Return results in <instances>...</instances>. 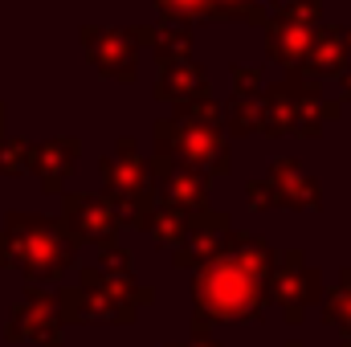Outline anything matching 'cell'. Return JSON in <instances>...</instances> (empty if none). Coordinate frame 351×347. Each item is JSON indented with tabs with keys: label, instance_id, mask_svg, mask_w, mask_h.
<instances>
[{
	"label": "cell",
	"instance_id": "obj_7",
	"mask_svg": "<svg viewBox=\"0 0 351 347\" xmlns=\"http://www.w3.org/2000/svg\"><path fill=\"white\" fill-rule=\"evenodd\" d=\"M298 90L290 82H278V86L265 94V106H262V127L265 131H290L298 127Z\"/></svg>",
	"mask_w": 351,
	"mask_h": 347
},
{
	"label": "cell",
	"instance_id": "obj_10",
	"mask_svg": "<svg viewBox=\"0 0 351 347\" xmlns=\"http://www.w3.org/2000/svg\"><path fill=\"white\" fill-rule=\"evenodd\" d=\"M262 106H265V94L262 98H254V94H233L229 106H225V115H229L233 131H254V127H262Z\"/></svg>",
	"mask_w": 351,
	"mask_h": 347
},
{
	"label": "cell",
	"instance_id": "obj_11",
	"mask_svg": "<svg viewBox=\"0 0 351 347\" xmlns=\"http://www.w3.org/2000/svg\"><path fill=\"white\" fill-rule=\"evenodd\" d=\"M217 21H250V25H269L262 0H213Z\"/></svg>",
	"mask_w": 351,
	"mask_h": 347
},
{
	"label": "cell",
	"instance_id": "obj_12",
	"mask_svg": "<svg viewBox=\"0 0 351 347\" xmlns=\"http://www.w3.org/2000/svg\"><path fill=\"white\" fill-rule=\"evenodd\" d=\"M233 82H237V94H254V98H262L265 70L262 66H233Z\"/></svg>",
	"mask_w": 351,
	"mask_h": 347
},
{
	"label": "cell",
	"instance_id": "obj_1",
	"mask_svg": "<svg viewBox=\"0 0 351 347\" xmlns=\"http://www.w3.org/2000/svg\"><path fill=\"white\" fill-rule=\"evenodd\" d=\"M319 0H294L286 8H274L269 25H265V58L278 66H298L306 62L315 37H319Z\"/></svg>",
	"mask_w": 351,
	"mask_h": 347
},
{
	"label": "cell",
	"instance_id": "obj_6",
	"mask_svg": "<svg viewBox=\"0 0 351 347\" xmlns=\"http://www.w3.org/2000/svg\"><path fill=\"white\" fill-rule=\"evenodd\" d=\"M139 37H143V45H152L156 66H172V62H184L192 53V29L176 25V21L147 25V29H139Z\"/></svg>",
	"mask_w": 351,
	"mask_h": 347
},
{
	"label": "cell",
	"instance_id": "obj_9",
	"mask_svg": "<svg viewBox=\"0 0 351 347\" xmlns=\"http://www.w3.org/2000/svg\"><path fill=\"white\" fill-rule=\"evenodd\" d=\"M164 21L188 25V21H217V4L213 0H156Z\"/></svg>",
	"mask_w": 351,
	"mask_h": 347
},
{
	"label": "cell",
	"instance_id": "obj_3",
	"mask_svg": "<svg viewBox=\"0 0 351 347\" xmlns=\"http://www.w3.org/2000/svg\"><path fill=\"white\" fill-rule=\"evenodd\" d=\"M180 115V110H176ZM160 131H168L176 135V147L184 152V160H192V164H213L217 172L229 164V156H225V143H221V135H217V123L213 119H196V115H180V119H168V123H160Z\"/></svg>",
	"mask_w": 351,
	"mask_h": 347
},
{
	"label": "cell",
	"instance_id": "obj_13",
	"mask_svg": "<svg viewBox=\"0 0 351 347\" xmlns=\"http://www.w3.org/2000/svg\"><path fill=\"white\" fill-rule=\"evenodd\" d=\"M262 4H274V8H286V4H294V0H262Z\"/></svg>",
	"mask_w": 351,
	"mask_h": 347
},
{
	"label": "cell",
	"instance_id": "obj_8",
	"mask_svg": "<svg viewBox=\"0 0 351 347\" xmlns=\"http://www.w3.org/2000/svg\"><path fill=\"white\" fill-rule=\"evenodd\" d=\"M29 160H33V168L45 176V180H62V176L70 172V164L78 160V143L74 139H53V143L33 147Z\"/></svg>",
	"mask_w": 351,
	"mask_h": 347
},
{
	"label": "cell",
	"instance_id": "obj_4",
	"mask_svg": "<svg viewBox=\"0 0 351 347\" xmlns=\"http://www.w3.org/2000/svg\"><path fill=\"white\" fill-rule=\"evenodd\" d=\"M351 66V37L348 29H319V37H315V45H311V53H306V62H302V70L311 74V78H339L343 70Z\"/></svg>",
	"mask_w": 351,
	"mask_h": 347
},
{
	"label": "cell",
	"instance_id": "obj_5",
	"mask_svg": "<svg viewBox=\"0 0 351 347\" xmlns=\"http://www.w3.org/2000/svg\"><path fill=\"white\" fill-rule=\"evenodd\" d=\"M156 98H172L176 106L196 102V98H208V78H204V70H200L192 58L172 62V66H160V86H156Z\"/></svg>",
	"mask_w": 351,
	"mask_h": 347
},
{
	"label": "cell",
	"instance_id": "obj_2",
	"mask_svg": "<svg viewBox=\"0 0 351 347\" xmlns=\"http://www.w3.org/2000/svg\"><path fill=\"white\" fill-rule=\"evenodd\" d=\"M82 41H86L90 66L102 78H119V82H131L135 78L139 49H143L139 29H98V25H86L82 29Z\"/></svg>",
	"mask_w": 351,
	"mask_h": 347
}]
</instances>
